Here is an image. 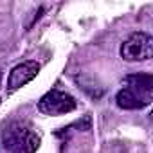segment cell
Returning <instances> with one entry per match:
<instances>
[{"mask_svg":"<svg viewBox=\"0 0 153 153\" xmlns=\"http://www.w3.org/2000/svg\"><path fill=\"white\" fill-rule=\"evenodd\" d=\"M0 101H2V99H0Z\"/></svg>","mask_w":153,"mask_h":153,"instance_id":"obj_7","label":"cell"},{"mask_svg":"<svg viewBox=\"0 0 153 153\" xmlns=\"http://www.w3.org/2000/svg\"><path fill=\"white\" fill-rule=\"evenodd\" d=\"M40 72V65L33 59L18 63L11 72H9V78H7V92H15L18 88H22L24 85H27L29 81H33Z\"/></svg>","mask_w":153,"mask_h":153,"instance_id":"obj_5","label":"cell"},{"mask_svg":"<svg viewBox=\"0 0 153 153\" xmlns=\"http://www.w3.org/2000/svg\"><path fill=\"white\" fill-rule=\"evenodd\" d=\"M76 106H78V101H76L70 94L59 90V88H52L49 90L40 101H38V110L43 115H63L72 112Z\"/></svg>","mask_w":153,"mask_h":153,"instance_id":"obj_3","label":"cell"},{"mask_svg":"<svg viewBox=\"0 0 153 153\" xmlns=\"http://www.w3.org/2000/svg\"><path fill=\"white\" fill-rule=\"evenodd\" d=\"M0 78H2V74H0Z\"/></svg>","mask_w":153,"mask_h":153,"instance_id":"obj_6","label":"cell"},{"mask_svg":"<svg viewBox=\"0 0 153 153\" xmlns=\"http://www.w3.org/2000/svg\"><path fill=\"white\" fill-rule=\"evenodd\" d=\"M151 99H153V78L149 74L126 76L115 97L117 105L124 110L144 108L151 103Z\"/></svg>","mask_w":153,"mask_h":153,"instance_id":"obj_1","label":"cell"},{"mask_svg":"<svg viewBox=\"0 0 153 153\" xmlns=\"http://www.w3.org/2000/svg\"><path fill=\"white\" fill-rule=\"evenodd\" d=\"M153 54V38L146 33H133L121 45V56L124 61H146Z\"/></svg>","mask_w":153,"mask_h":153,"instance_id":"obj_4","label":"cell"},{"mask_svg":"<svg viewBox=\"0 0 153 153\" xmlns=\"http://www.w3.org/2000/svg\"><path fill=\"white\" fill-rule=\"evenodd\" d=\"M2 144L9 153H36L40 135L25 123H13L2 131Z\"/></svg>","mask_w":153,"mask_h":153,"instance_id":"obj_2","label":"cell"}]
</instances>
